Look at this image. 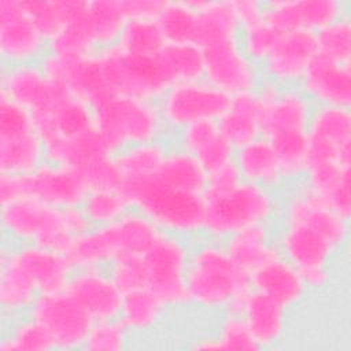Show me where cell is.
<instances>
[{
	"label": "cell",
	"instance_id": "obj_24",
	"mask_svg": "<svg viewBox=\"0 0 351 351\" xmlns=\"http://www.w3.org/2000/svg\"><path fill=\"white\" fill-rule=\"evenodd\" d=\"M25 182L27 197L59 208L80 206L88 192L81 173L47 160L25 173Z\"/></svg>",
	"mask_w": 351,
	"mask_h": 351
},
{
	"label": "cell",
	"instance_id": "obj_11",
	"mask_svg": "<svg viewBox=\"0 0 351 351\" xmlns=\"http://www.w3.org/2000/svg\"><path fill=\"white\" fill-rule=\"evenodd\" d=\"M229 99L204 80H199L170 85L156 100V107L170 137L191 123L218 121Z\"/></svg>",
	"mask_w": 351,
	"mask_h": 351
},
{
	"label": "cell",
	"instance_id": "obj_40",
	"mask_svg": "<svg viewBox=\"0 0 351 351\" xmlns=\"http://www.w3.org/2000/svg\"><path fill=\"white\" fill-rule=\"evenodd\" d=\"M156 58L170 85L203 80L204 52L195 44H166Z\"/></svg>",
	"mask_w": 351,
	"mask_h": 351
},
{
	"label": "cell",
	"instance_id": "obj_45",
	"mask_svg": "<svg viewBox=\"0 0 351 351\" xmlns=\"http://www.w3.org/2000/svg\"><path fill=\"white\" fill-rule=\"evenodd\" d=\"M314 34L317 55L340 63H351V14L336 19Z\"/></svg>",
	"mask_w": 351,
	"mask_h": 351
},
{
	"label": "cell",
	"instance_id": "obj_37",
	"mask_svg": "<svg viewBox=\"0 0 351 351\" xmlns=\"http://www.w3.org/2000/svg\"><path fill=\"white\" fill-rule=\"evenodd\" d=\"M169 147V140H156L129 145L115 152L112 158L121 178L119 186L152 176L160 166Z\"/></svg>",
	"mask_w": 351,
	"mask_h": 351
},
{
	"label": "cell",
	"instance_id": "obj_25",
	"mask_svg": "<svg viewBox=\"0 0 351 351\" xmlns=\"http://www.w3.org/2000/svg\"><path fill=\"white\" fill-rule=\"evenodd\" d=\"M62 90L45 74L41 63L1 64L0 96L32 114L44 110Z\"/></svg>",
	"mask_w": 351,
	"mask_h": 351
},
{
	"label": "cell",
	"instance_id": "obj_38",
	"mask_svg": "<svg viewBox=\"0 0 351 351\" xmlns=\"http://www.w3.org/2000/svg\"><path fill=\"white\" fill-rule=\"evenodd\" d=\"M155 176L160 181L181 189L200 193L206 191L207 174L203 167L192 155L171 143Z\"/></svg>",
	"mask_w": 351,
	"mask_h": 351
},
{
	"label": "cell",
	"instance_id": "obj_46",
	"mask_svg": "<svg viewBox=\"0 0 351 351\" xmlns=\"http://www.w3.org/2000/svg\"><path fill=\"white\" fill-rule=\"evenodd\" d=\"M218 351H255L259 350L243 317L232 310L218 314V326L214 332Z\"/></svg>",
	"mask_w": 351,
	"mask_h": 351
},
{
	"label": "cell",
	"instance_id": "obj_43",
	"mask_svg": "<svg viewBox=\"0 0 351 351\" xmlns=\"http://www.w3.org/2000/svg\"><path fill=\"white\" fill-rule=\"evenodd\" d=\"M80 208L89 225L97 228L115 222L130 210V206L118 188H93L88 189Z\"/></svg>",
	"mask_w": 351,
	"mask_h": 351
},
{
	"label": "cell",
	"instance_id": "obj_1",
	"mask_svg": "<svg viewBox=\"0 0 351 351\" xmlns=\"http://www.w3.org/2000/svg\"><path fill=\"white\" fill-rule=\"evenodd\" d=\"M262 103V130L273 147L287 185L302 180L307 166V126L313 103L299 86L262 81L256 90Z\"/></svg>",
	"mask_w": 351,
	"mask_h": 351
},
{
	"label": "cell",
	"instance_id": "obj_23",
	"mask_svg": "<svg viewBox=\"0 0 351 351\" xmlns=\"http://www.w3.org/2000/svg\"><path fill=\"white\" fill-rule=\"evenodd\" d=\"M64 289L93 321L118 318L122 292L106 267L74 269Z\"/></svg>",
	"mask_w": 351,
	"mask_h": 351
},
{
	"label": "cell",
	"instance_id": "obj_52",
	"mask_svg": "<svg viewBox=\"0 0 351 351\" xmlns=\"http://www.w3.org/2000/svg\"><path fill=\"white\" fill-rule=\"evenodd\" d=\"M233 5L240 22V27L263 18L262 0H233Z\"/></svg>",
	"mask_w": 351,
	"mask_h": 351
},
{
	"label": "cell",
	"instance_id": "obj_5",
	"mask_svg": "<svg viewBox=\"0 0 351 351\" xmlns=\"http://www.w3.org/2000/svg\"><path fill=\"white\" fill-rule=\"evenodd\" d=\"M203 236L223 240L250 225H273L280 211V192L241 180L232 189L206 195Z\"/></svg>",
	"mask_w": 351,
	"mask_h": 351
},
{
	"label": "cell",
	"instance_id": "obj_3",
	"mask_svg": "<svg viewBox=\"0 0 351 351\" xmlns=\"http://www.w3.org/2000/svg\"><path fill=\"white\" fill-rule=\"evenodd\" d=\"M0 207L1 240L8 244H34L64 254L74 237L92 228L80 206L59 208L26 197Z\"/></svg>",
	"mask_w": 351,
	"mask_h": 351
},
{
	"label": "cell",
	"instance_id": "obj_31",
	"mask_svg": "<svg viewBox=\"0 0 351 351\" xmlns=\"http://www.w3.org/2000/svg\"><path fill=\"white\" fill-rule=\"evenodd\" d=\"M233 162L244 181L277 192H281L287 186L278 158L270 143L262 136L237 147L234 149Z\"/></svg>",
	"mask_w": 351,
	"mask_h": 351
},
{
	"label": "cell",
	"instance_id": "obj_29",
	"mask_svg": "<svg viewBox=\"0 0 351 351\" xmlns=\"http://www.w3.org/2000/svg\"><path fill=\"white\" fill-rule=\"evenodd\" d=\"M196 8L195 45L203 51L239 41L240 22L233 0H193Z\"/></svg>",
	"mask_w": 351,
	"mask_h": 351
},
{
	"label": "cell",
	"instance_id": "obj_10",
	"mask_svg": "<svg viewBox=\"0 0 351 351\" xmlns=\"http://www.w3.org/2000/svg\"><path fill=\"white\" fill-rule=\"evenodd\" d=\"M44 160V144L33 114L0 96V173H30Z\"/></svg>",
	"mask_w": 351,
	"mask_h": 351
},
{
	"label": "cell",
	"instance_id": "obj_12",
	"mask_svg": "<svg viewBox=\"0 0 351 351\" xmlns=\"http://www.w3.org/2000/svg\"><path fill=\"white\" fill-rule=\"evenodd\" d=\"M276 222L311 228L341 251H348L350 219L329 208L300 181L289 184L280 192V211Z\"/></svg>",
	"mask_w": 351,
	"mask_h": 351
},
{
	"label": "cell",
	"instance_id": "obj_2",
	"mask_svg": "<svg viewBox=\"0 0 351 351\" xmlns=\"http://www.w3.org/2000/svg\"><path fill=\"white\" fill-rule=\"evenodd\" d=\"M250 288V276L234 265L222 240L207 236L191 240L185 276L186 307L218 315Z\"/></svg>",
	"mask_w": 351,
	"mask_h": 351
},
{
	"label": "cell",
	"instance_id": "obj_20",
	"mask_svg": "<svg viewBox=\"0 0 351 351\" xmlns=\"http://www.w3.org/2000/svg\"><path fill=\"white\" fill-rule=\"evenodd\" d=\"M33 118L43 143L70 140L97 129L92 107L64 89Z\"/></svg>",
	"mask_w": 351,
	"mask_h": 351
},
{
	"label": "cell",
	"instance_id": "obj_48",
	"mask_svg": "<svg viewBox=\"0 0 351 351\" xmlns=\"http://www.w3.org/2000/svg\"><path fill=\"white\" fill-rule=\"evenodd\" d=\"M132 340V335L119 318L93 321L82 350L122 351L130 347Z\"/></svg>",
	"mask_w": 351,
	"mask_h": 351
},
{
	"label": "cell",
	"instance_id": "obj_39",
	"mask_svg": "<svg viewBox=\"0 0 351 351\" xmlns=\"http://www.w3.org/2000/svg\"><path fill=\"white\" fill-rule=\"evenodd\" d=\"M55 350L49 332L33 317L1 321L0 351H51Z\"/></svg>",
	"mask_w": 351,
	"mask_h": 351
},
{
	"label": "cell",
	"instance_id": "obj_32",
	"mask_svg": "<svg viewBox=\"0 0 351 351\" xmlns=\"http://www.w3.org/2000/svg\"><path fill=\"white\" fill-rule=\"evenodd\" d=\"M171 310L151 289L143 287L122 293L118 318L133 339L159 329Z\"/></svg>",
	"mask_w": 351,
	"mask_h": 351
},
{
	"label": "cell",
	"instance_id": "obj_21",
	"mask_svg": "<svg viewBox=\"0 0 351 351\" xmlns=\"http://www.w3.org/2000/svg\"><path fill=\"white\" fill-rule=\"evenodd\" d=\"M1 252L23 271L38 293L64 289L73 273L64 254L40 245L1 243Z\"/></svg>",
	"mask_w": 351,
	"mask_h": 351
},
{
	"label": "cell",
	"instance_id": "obj_41",
	"mask_svg": "<svg viewBox=\"0 0 351 351\" xmlns=\"http://www.w3.org/2000/svg\"><path fill=\"white\" fill-rule=\"evenodd\" d=\"M166 44H193L196 8L193 0H167L156 18Z\"/></svg>",
	"mask_w": 351,
	"mask_h": 351
},
{
	"label": "cell",
	"instance_id": "obj_51",
	"mask_svg": "<svg viewBox=\"0 0 351 351\" xmlns=\"http://www.w3.org/2000/svg\"><path fill=\"white\" fill-rule=\"evenodd\" d=\"M167 0H123L126 19H156Z\"/></svg>",
	"mask_w": 351,
	"mask_h": 351
},
{
	"label": "cell",
	"instance_id": "obj_44",
	"mask_svg": "<svg viewBox=\"0 0 351 351\" xmlns=\"http://www.w3.org/2000/svg\"><path fill=\"white\" fill-rule=\"evenodd\" d=\"M26 11L49 40L81 10L84 0H22Z\"/></svg>",
	"mask_w": 351,
	"mask_h": 351
},
{
	"label": "cell",
	"instance_id": "obj_35",
	"mask_svg": "<svg viewBox=\"0 0 351 351\" xmlns=\"http://www.w3.org/2000/svg\"><path fill=\"white\" fill-rule=\"evenodd\" d=\"M38 295V291L23 271L5 254L0 252L1 321L27 314Z\"/></svg>",
	"mask_w": 351,
	"mask_h": 351
},
{
	"label": "cell",
	"instance_id": "obj_50",
	"mask_svg": "<svg viewBox=\"0 0 351 351\" xmlns=\"http://www.w3.org/2000/svg\"><path fill=\"white\" fill-rule=\"evenodd\" d=\"M241 181V176L234 165V162H230L211 173L207 174V182H206V195L211 193H221L232 189L234 185H237Z\"/></svg>",
	"mask_w": 351,
	"mask_h": 351
},
{
	"label": "cell",
	"instance_id": "obj_30",
	"mask_svg": "<svg viewBox=\"0 0 351 351\" xmlns=\"http://www.w3.org/2000/svg\"><path fill=\"white\" fill-rule=\"evenodd\" d=\"M97 228L101 229L112 261L121 255H143L162 232L149 218L132 208L115 222Z\"/></svg>",
	"mask_w": 351,
	"mask_h": 351
},
{
	"label": "cell",
	"instance_id": "obj_34",
	"mask_svg": "<svg viewBox=\"0 0 351 351\" xmlns=\"http://www.w3.org/2000/svg\"><path fill=\"white\" fill-rule=\"evenodd\" d=\"M234 265L250 273L277 250L273 225H250L239 229L222 240Z\"/></svg>",
	"mask_w": 351,
	"mask_h": 351
},
{
	"label": "cell",
	"instance_id": "obj_6",
	"mask_svg": "<svg viewBox=\"0 0 351 351\" xmlns=\"http://www.w3.org/2000/svg\"><path fill=\"white\" fill-rule=\"evenodd\" d=\"M92 110L97 132L112 154L134 144L169 140L156 101L108 96Z\"/></svg>",
	"mask_w": 351,
	"mask_h": 351
},
{
	"label": "cell",
	"instance_id": "obj_7",
	"mask_svg": "<svg viewBox=\"0 0 351 351\" xmlns=\"http://www.w3.org/2000/svg\"><path fill=\"white\" fill-rule=\"evenodd\" d=\"M274 243L280 254L299 271L308 291H328L337 277L341 251L317 230L298 223H274Z\"/></svg>",
	"mask_w": 351,
	"mask_h": 351
},
{
	"label": "cell",
	"instance_id": "obj_4",
	"mask_svg": "<svg viewBox=\"0 0 351 351\" xmlns=\"http://www.w3.org/2000/svg\"><path fill=\"white\" fill-rule=\"evenodd\" d=\"M132 210L149 218L160 230L193 240L203 236L204 193L160 181L155 173L119 186Z\"/></svg>",
	"mask_w": 351,
	"mask_h": 351
},
{
	"label": "cell",
	"instance_id": "obj_9",
	"mask_svg": "<svg viewBox=\"0 0 351 351\" xmlns=\"http://www.w3.org/2000/svg\"><path fill=\"white\" fill-rule=\"evenodd\" d=\"M191 240L160 232L143 254L145 288L151 289L171 310L186 308L185 276Z\"/></svg>",
	"mask_w": 351,
	"mask_h": 351
},
{
	"label": "cell",
	"instance_id": "obj_17",
	"mask_svg": "<svg viewBox=\"0 0 351 351\" xmlns=\"http://www.w3.org/2000/svg\"><path fill=\"white\" fill-rule=\"evenodd\" d=\"M351 14L348 0H267L263 18L280 33L306 30L317 33L336 19Z\"/></svg>",
	"mask_w": 351,
	"mask_h": 351
},
{
	"label": "cell",
	"instance_id": "obj_13",
	"mask_svg": "<svg viewBox=\"0 0 351 351\" xmlns=\"http://www.w3.org/2000/svg\"><path fill=\"white\" fill-rule=\"evenodd\" d=\"M27 314L49 332L55 350H82L93 324L66 289L40 293Z\"/></svg>",
	"mask_w": 351,
	"mask_h": 351
},
{
	"label": "cell",
	"instance_id": "obj_15",
	"mask_svg": "<svg viewBox=\"0 0 351 351\" xmlns=\"http://www.w3.org/2000/svg\"><path fill=\"white\" fill-rule=\"evenodd\" d=\"M335 162L351 166V110L314 106L307 126V165Z\"/></svg>",
	"mask_w": 351,
	"mask_h": 351
},
{
	"label": "cell",
	"instance_id": "obj_14",
	"mask_svg": "<svg viewBox=\"0 0 351 351\" xmlns=\"http://www.w3.org/2000/svg\"><path fill=\"white\" fill-rule=\"evenodd\" d=\"M48 55V38L22 0H0L1 64L40 63Z\"/></svg>",
	"mask_w": 351,
	"mask_h": 351
},
{
	"label": "cell",
	"instance_id": "obj_26",
	"mask_svg": "<svg viewBox=\"0 0 351 351\" xmlns=\"http://www.w3.org/2000/svg\"><path fill=\"white\" fill-rule=\"evenodd\" d=\"M298 86L313 106L351 108V63L315 55Z\"/></svg>",
	"mask_w": 351,
	"mask_h": 351
},
{
	"label": "cell",
	"instance_id": "obj_16",
	"mask_svg": "<svg viewBox=\"0 0 351 351\" xmlns=\"http://www.w3.org/2000/svg\"><path fill=\"white\" fill-rule=\"evenodd\" d=\"M203 52V80L228 97L256 92L261 86L263 81L261 67L244 53L239 41L222 44Z\"/></svg>",
	"mask_w": 351,
	"mask_h": 351
},
{
	"label": "cell",
	"instance_id": "obj_28",
	"mask_svg": "<svg viewBox=\"0 0 351 351\" xmlns=\"http://www.w3.org/2000/svg\"><path fill=\"white\" fill-rule=\"evenodd\" d=\"M300 182L335 213L351 218V166L311 163L306 166Z\"/></svg>",
	"mask_w": 351,
	"mask_h": 351
},
{
	"label": "cell",
	"instance_id": "obj_49",
	"mask_svg": "<svg viewBox=\"0 0 351 351\" xmlns=\"http://www.w3.org/2000/svg\"><path fill=\"white\" fill-rule=\"evenodd\" d=\"M107 270L122 293L145 287L143 255H121L107 266Z\"/></svg>",
	"mask_w": 351,
	"mask_h": 351
},
{
	"label": "cell",
	"instance_id": "obj_27",
	"mask_svg": "<svg viewBox=\"0 0 351 351\" xmlns=\"http://www.w3.org/2000/svg\"><path fill=\"white\" fill-rule=\"evenodd\" d=\"M169 140L192 155L206 174L233 162L236 148L223 136L217 121L191 123L173 133Z\"/></svg>",
	"mask_w": 351,
	"mask_h": 351
},
{
	"label": "cell",
	"instance_id": "obj_8",
	"mask_svg": "<svg viewBox=\"0 0 351 351\" xmlns=\"http://www.w3.org/2000/svg\"><path fill=\"white\" fill-rule=\"evenodd\" d=\"M108 96H130L156 101L170 86L155 56H132L115 45L96 52Z\"/></svg>",
	"mask_w": 351,
	"mask_h": 351
},
{
	"label": "cell",
	"instance_id": "obj_42",
	"mask_svg": "<svg viewBox=\"0 0 351 351\" xmlns=\"http://www.w3.org/2000/svg\"><path fill=\"white\" fill-rule=\"evenodd\" d=\"M166 45L156 19H128L115 47L132 56H155Z\"/></svg>",
	"mask_w": 351,
	"mask_h": 351
},
{
	"label": "cell",
	"instance_id": "obj_33",
	"mask_svg": "<svg viewBox=\"0 0 351 351\" xmlns=\"http://www.w3.org/2000/svg\"><path fill=\"white\" fill-rule=\"evenodd\" d=\"M217 122L234 148L258 138L262 130V103L256 92L230 97Z\"/></svg>",
	"mask_w": 351,
	"mask_h": 351
},
{
	"label": "cell",
	"instance_id": "obj_36",
	"mask_svg": "<svg viewBox=\"0 0 351 351\" xmlns=\"http://www.w3.org/2000/svg\"><path fill=\"white\" fill-rule=\"evenodd\" d=\"M126 21L123 0H85L84 23L96 51L115 45Z\"/></svg>",
	"mask_w": 351,
	"mask_h": 351
},
{
	"label": "cell",
	"instance_id": "obj_22",
	"mask_svg": "<svg viewBox=\"0 0 351 351\" xmlns=\"http://www.w3.org/2000/svg\"><path fill=\"white\" fill-rule=\"evenodd\" d=\"M250 287L291 311L302 307L311 296L299 271L280 254L278 248L250 273Z\"/></svg>",
	"mask_w": 351,
	"mask_h": 351
},
{
	"label": "cell",
	"instance_id": "obj_19",
	"mask_svg": "<svg viewBox=\"0 0 351 351\" xmlns=\"http://www.w3.org/2000/svg\"><path fill=\"white\" fill-rule=\"evenodd\" d=\"M315 55L314 33L306 30L282 33L269 56L259 64L262 78L280 86H298Z\"/></svg>",
	"mask_w": 351,
	"mask_h": 351
},
{
	"label": "cell",
	"instance_id": "obj_18",
	"mask_svg": "<svg viewBox=\"0 0 351 351\" xmlns=\"http://www.w3.org/2000/svg\"><path fill=\"white\" fill-rule=\"evenodd\" d=\"M228 310L243 317L259 350L277 348L287 340L292 311L274 299L250 288Z\"/></svg>",
	"mask_w": 351,
	"mask_h": 351
},
{
	"label": "cell",
	"instance_id": "obj_47",
	"mask_svg": "<svg viewBox=\"0 0 351 351\" xmlns=\"http://www.w3.org/2000/svg\"><path fill=\"white\" fill-rule=\"evenodd\" d=\"M281 34L262 18L240 27L239 45L250 59L261 64L269 56Z\"/></svg>",
	"mask_w": 351,
	"mask_h": 351
}]
</instances>
